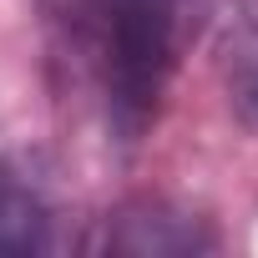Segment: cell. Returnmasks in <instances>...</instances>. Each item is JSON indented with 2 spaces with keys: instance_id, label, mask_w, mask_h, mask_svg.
I'll return each mask as SVG.
<instances>
[{
  "instance_id": "cell-1",
  "label": "cell",
  "mask_w": 258,
  "mask_h": 258,
  "mask_svg": "<svg viewBox=\"0 0 258 258\" xmlns=\"http://www.w3.org/2000/svg\"><path fill=\"white\" fill-rule=\"evenodd\" d=\"M36 11L56 56L96 91L116 142H137L213 0H36Z\"/></svg>"
},
{
  "instance_id": "cell-2",
  "label": "cell",
  "mask_w": 258,
  "mask_h": 258,
  "mask_svg": "<svg viewBox=\"0 0 258 258\" xmlns=\"http://www.w3.org/2000/svg\"><path fill=\"white\" fill-rule=\"evenodd\" d=\"M106 248L116 253H208L218 248V233L192 218L187 208H172L162 198H137L106 223Z\"/></svg>"
},
{
  "instance_id": "cell-3",
  "label": "cell",
  "mask_w": 258,
  "mask_h": 258,
  "mask_svg": "<svg viewBox=\"0 0 258 258\" xmlns=\"http://www.w3.org/2000/svg\"><path fill=\"white\" fill-rule=\"evenodd\" d=\"M56 208L46 177L26 162H0V253H46Z\"/></svg>"
},
{
  "instance_id": "cell-4",
  "label": "cell",
  "mask_w": 258,
  "mask_h": 258,
  "mask_svg": "<svg viewBox=\"0 0 258 258\" xmlns=\"http://www.w3.org/2000/svg\"><path fill=\"white\" fill-rule=\"evenodd\" d=\"M223 86L233 116L258 137V0H233L223 36Z\"/></svg>"
}]
</instances>
